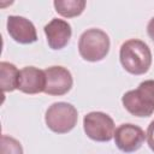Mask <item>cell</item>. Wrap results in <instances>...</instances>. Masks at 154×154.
Returning a JSON list of instances; mask_svg holds the SVG:
<instances>
[{"label": "cell", "instance_id": "cell-15", "mask_svg": "<svg viewBox=\"0 0 154 154\" xmlns=\"http://www.w3.org/2000/svg\"><path fill=\"white\" fill-rule=\"evenodd\" d=\"M147 32H148V36L150 37V40L154 41V17L149 20V23L147 25Z\"/></svg>", "mask_w": 154, "mask_h": 154}, {"label": "cell", "instance_id": "cell-10", "mask_svg": "<svg viewBox=\"0 0 154 154\" xmlns=\"http://www.w3.org/2000/svg\"><path fill=\"white\" fill-rule=\"evenodd\" d=\"M43 30L47 37L48 46L52 49L64 48L69 43L72 35L71 25L66 20L59 18H53L48 24L45 25Z\"/></svg>", "mask_w": 154, "mask_h": 154}, {"label": "cell", "instance_id": "cell-1", "mask_svg": "<svg viewBox=\"0 0 154 154\" xmlns=\"http://www.w3.org/2000/svg\"><path fill=\"white\" fill-rule=\"evenodd\" d=\"M123 67L131 75H143L152 65V52L147 43L131 38L125 41L119 51Z\"/></svg>", "mask_w": 154, "mask_h": 154}, {"label": "cell", "instance_id": "cell-9", "mask_svg": "<svg viewBox=\"0 0 154 154\" xmlns=\"http://www.w3.org/2000/svg\"><path fill=\"white\" fill-rule=\"evenodd\" d=\"M22 93L25 94H38L46 89V75L45 70H40L34 66L23 67L19 71L18 87Z\"/></svg>", "mask_w": 154, "mask_h": 154}, {"label": "cell", "instance_id": "cell-2", "mask_svg": "<svg viewBox=\"0 0 154 154\" xmlns=\"http://www.w3.org/2000/svg\"><path fill=\"white\" fill-rule=\"evenodd\" d=\"M125 109L136 117H149L154 112V79L141 82L137 89L126 91L122 97Z\"/></svg>", "mask_w": 154, "mask_h": 154}, {"label": "cell", "instance_id": "cell-11", "mask_svg": "<svg viewBox=\"0 0 154 154\" xmlns=\"http://www.w3.org/2000/svg\"><path fill=\"white\" fill-rule=\"evenodd\" d=\"M19 71L18 69L7 61L0 63V83L4 93L13 91L18 87Z\"/></svg>", "mask_w": 154, "mask_h": 154}, {"label": "cell", "instance_id": "cell-3", "mask_svg": "<svg viewBox=\"0 0 154 154\" xmlns=\"http://www.w3.org/2000/svg\"><path fill=\"white\" fill-rule=\"evenodd\" d=\"M78 51L84 60L100 61L108 54L109 37L101 29H88L79 37Z\"/></svg>", "mask_w": 154, "mask_h": 154}, {"label": "cell", "instance_id": "cell-8", "mask_svg": "<svg viewBox=\"0 0 154 154\" xmlns=\"http://www.w3.org/2000/svg\"><path fill=\"white\" fill-rule=\"evenodd\" d=\"M7 32L16 42L23 45L37 41V34L34 24L20 16H10L7 18Z\"/></svg>", "mask_w": 154, "mask_h": 154}, {"label": "cell", "instance_id": "cell-6", "mask_svg": "<svg viewBox=\"0 0 154 154\" xmlns=\"http://www.w3.org/2000/svg\"><path fill=\"white\" fill-rule=\"evenodd\" d=\"M146 140L144 131L134 124H122L116 129L114 142L117 147L124 153H132L138 150Z\"/></svg>", "mask_w": 154, "mask_h": 154}, {"label": "cell", "instance_id": "cell-14", "mask_svg": "<svg viewBox=\"0 0 154 154\" xmlns=\"http://www.w3.org/2000/svg\"><path fill=\"white\" fill-rule=\"evenodd\" d=\"M146 137H147V142H148L149 148L154 152V120L149 124V126H148V129H147Z\"/></svg>", "mask_w": 154, "mask_h": 154}, {"label": "cell", "instance_id": "cell-12", "mask_svg": "<svg viewBox=\"0 0 154 154\" xmlns=\"http://www.w3.org/2000/svg\"><path fill=\"white\" fill-rule=\"evenodd\" d=\"M53 4L55 11L60 16L67 18L79 16L85 7L84 0H55Z\"/></svg>", "mask_w": 154, "mask_h": 154}, {"label": "cell", "instance_id": "cell-5", "mask_svg": "<svg viewBox=\"0 0 154 154\" xmlns=\"http://www.w3.org/2000/svg\"><path fill=\"white\" fill-rule=\"evenodd\" d=\"M85 135L97 142H108L114 137L116 125L113 119L102 112H90L83 118Z\"/></svg>", "mask_w": 154, "mask_h": 154}, {"label": "cell", "instance_id": "cell-7", "mask_svg": "<svg viewBox=\"0 0 154 154\" xmlns=\"http://www.w3.org/2000/svg\"><path fill=\"white\" fill-rule=\"evenodd\" d=\"M46 75V89L48 95H64L72 88L71 72L63 66H51L45 70Z\"/></svg>", "mask_w": 154, "mask_h": 154}, {"label": "cell", "instance_id": "cell-13", "mask_svg": "<svg viewBox=\"0 0 154 154\" xmlns=\"http://www.w3.org/2000/svg\"><path fill=\"white\" fill-rule=\"evenodd\" d=\"M1 154H23L22 144L13 137L1 136Z\"/></svg>", "mask_w": 154, "mask_h": 154}, {"label": "cell", "instance_id": "cell-4", "mask_svg": "<svg viewBox=\"0 0 154 154\" xmlns=\"http://www.w3.org/2000/svg\"><path fill=\"white\" fill-rule=\"evenodd\" d=\"M78 119L75 106L67 102H54L46 111L45 120L48 129L57 134H66L71 131Z\"/></svg>", "mask_w": 154, "mask_h": 154}]
</instances>
